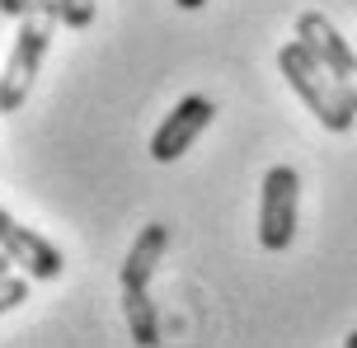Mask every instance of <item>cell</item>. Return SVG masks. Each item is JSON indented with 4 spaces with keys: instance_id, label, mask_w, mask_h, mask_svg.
Instances as JSON below:
<instances>
[{
    "instance_id": "5b68a950",
    "label": "cell",
    "mask_w": 357,
    "mask_h": 348,
    "mask_svg": "<svg viewBox=\"0 0 357 348\" xmlns=\"http://www.w3.org/2000/svg\"><path fill=\"white\" fill-rule=\"evenodd\" d=\"M212 118H216V104L207 94H183L174 109H169V118L155 128V137H151V160H160V165L178 160L202 132L212 128Z\"/></svg>"
},
{
    "instance_id": "8992f818",
    "label": "cell",
    "mask_w": 357,
    "mask_h": 348,
    "mask_svg": "<svg viewBox=\"0 0 357 348\" xmlns=\"http://www.w3.org/2000/svg\"><path fill=\"white\" fill-rule=\"evenodd\" d=\"M0 250H10V259H15L29 278H38V282L61 278V268H66V259H61V250H56L52 240L29 231V226H19L5 207H0Z\"/></svg>"
},
{
    "instance_id": "8fae6325",
    "label": "cell",
    "mask_w": 357,
    "mask_h": 348,
    "mask_svg": "<svg viewBox=\"0 0 357 348\" xmlns=\"http://www.w3.org/2000/svg\"><path fill=\"white\" fill-rule=\"evenodd\" d=\"M29 10H33V0H0V15L5 19H24Z\"/></svg>"
},
{
    "instance_id": "52a82bcc",
    "label": "cell",
    "mask_w": 357,
    "mask_h": 348,
    "mask_svg": "<svg viewBox=\"0 0 357 348\" xmlns=\"http://www.w3.org/2000/svg\"><path fill=\"white\" fill-rule=\"evenodd\" d=\"M165 250H169V226L151 221L142 236L132 240V250H127V259H123V287H151Z\"/></svg>"
},
{
    "instance_id": "7c38bea8",
    "label": "cell",
    "mask_w": 357,
    "mask_h": 348,
    "mask_svg": "<svg viewBox=\"0 0 357 348\" xmlns=\"http://www.w3.org/2000/svg\"><path fill=\"white\" fill-rule=\"evenodd\" d=\"M10 268H15V259H10V250H0V278L10 273Z\"/></svg>"
},
{
    "instance_id": "6da1fadb",
    "label": "cell",
    "mask_w": 357,
    "mask_h": 348,
    "mask_svg": "<svg viewBox=\"0 0 357 348\" xmlns=\"http://www.w3.org/2000/svg\"><path fill=\"white\" fill-rule=\"evenodd\" d=\"M56 24H61L56 0H33V10L19 19L15 47H10L5 71H0V113H19L24 109V99H29L38 71H43V56H47V47H52Z\"/></svg>"
},
{
    "instance_id": "277c9868",
    "label": "cell",
    "mask_w": 357,
    "mask_h": 348,
    "mask_svg": "<svg viewBox=\"0 0 357 348\" xmlns=\"http://www.w3.org/2000/svg\"><path fill=\"white\" fill-rule=\"evenodd\" d=\"M296 38H301L305 47L324 61V71L339 80L343 94H348V104L357 109V52L348 47V38H343L320 10H305V15L296 19Z\"/></svg>"
},
{
    "instance_id": "3957f363",
    "label": "cell",
    "mask_w": 357,
    "mask_h": 348,
    "mask_svg": "<svg viewBox=\"0 0 357 348\" xmlns=\"http://www.w3.org/2000/svg\"><path fill=\"white\" fill-rule=\"evenodd\" d=\"M296 207H301V174L291 165H273L259 193V245L268 255H282L296 240Z\"/></svg>"
},
{
    "instance_id": "5bb4252c",
    "label": "cell",
    "mask_w": 357,
    "mask_h": 348,
    "mask_svg": "<svg viewBox=\"0 0 357 348\" xmlns=\"http://www.w3.org/2000/svg\"><path fill=\"white\" fill-rule=\"evenodd\" d=\"M343 344H348V348H357V330H353V334H348V339H343Z\"/></svg>"
},
{
    "instance_id": "ba28073f",
    "label": "cell",
    "mask_w": 357,
    "mask_h": 348,
    "mask_svg": "<svg viewBox=\"0 0 357 348\" xmlns=\"http://www.w3.org/2000/svg\"><path fill=\"white\" fill-rule=\"evenodd\" d=\"M123 311L127 325H132V339L137 344H160V311L151 301V287H123Z\"/></svg>"
},
{
    "instance_id": "9c48e42d",
    "label": "cell",
    "mask_w": 357,
    "mask_h": 348,
    "mask_svg": "<svg viewBox=\"0 0 357 348\" xmlns=\"http://www.w3.org/2000/svg\"><path fill=\"white\" fill-rule=\"evenodd\" d=\"M29 301V273L19 268V273H5L0 278V315L5 311H19Z\"/></svg>"
},
{
    "instance_id": "7a4b0ae2",
    "label": "cell",
    "mask_w": 357,
    "mask_h": 348,
    "mask_svg": "<svg viewBox=\"0 0 357 348\" xmlns=\"http://www.w3.org/2000/svg\"><path fill=\"white\" fill-rule=\"evenodd\" d=\"M278 71L287 75V85L301 94V104L315 118H320V128L329 132H348L357 123V109L348 104V94H343V85L334 80V75L324 71V61L310 47H305L301 38H291V43H282V52H278Z\"/></svg>"
},
{
    "instance_id": "30bf717a",
    "label": "cell",
    "mask_w": 357,
    "mask_h": 348,
    "mask_svg": "<svg viewBox=\"0 0 357 348\" xmlns=\"http://www.w3.org/2000/svg\"><path fill=\"white\" fill-rule=\"evenodd\" d=\"M56 10H61L66 29H89L94 24V0H56Z\"/></svg>"
},
{
    "instance_id": "4fadbf2b",
    "label": "cell",
    "mask_w": 357,
    "mask_h": 348,
    "mask_svg": "<svg viewBox=\"0 0 357 348\" xmlns=\"http://www.w3.org/2000/svg\"><path fill=\"white\" fill-rule=\"evenodd\" d=\"M178 10H202V5H207V0H174Z\"/></svg>"
}]
</instances>
